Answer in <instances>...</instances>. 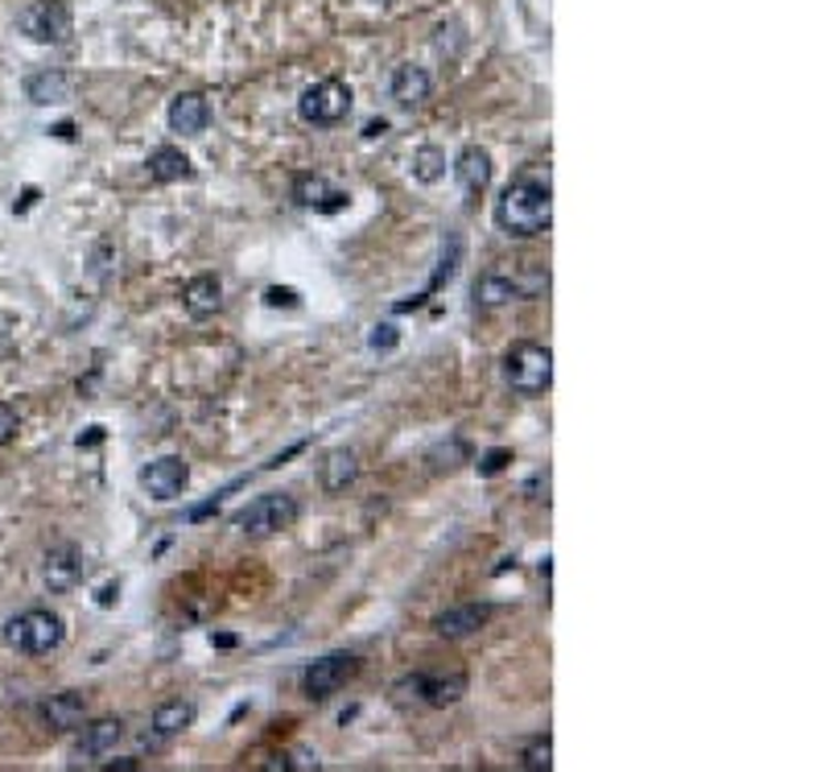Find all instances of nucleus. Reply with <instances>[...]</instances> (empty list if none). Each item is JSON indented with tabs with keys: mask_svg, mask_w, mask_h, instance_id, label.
I'll use <instances>...</instances> for the list:
<instances>
[{
	"mask_svg": "<svg viewBox=\"0 0 825 772\" xmlns=\"http://www.w3.org/2000/svg\"><path fill=\"white\" fill-rule=\"evenodd\" d=\"M495 224L504 236H516V240H533L549 231L553 224V190H549V178H516L507 182L504 194L495 199Z\"/></svg>",
	"mask_w": 825,
	"mask_h": 772,
	"instance_id": "f257e3e1",
	"label": "nucleus"
},
{
	"mask_svg": "<svg viewBox=\"0 0 825 772\" xmlns=\"http://www.w3.org/2000/svg\"><path fill=\"white\" fill-rule=\"evenodd\" d=\"M67 641V620L50 607H29L4 623V644L25 657H50Z\"/></svg>",
	"mask_w": 825,
	"mask_h": 772,
	"instance_id": "f03ea898",
	"label": "nucleus"
},
{
	"mask_svg": "<svg viewBox=\"0 0 825 772\" xmlns=\"http://www.w3.org/2000/svg\"><path fill=\"white\" fill-rule=\"evenodd\" d=\"M504 380L512 393L541 396L553 384V352L545 343H516L504 356Z\"/></svg>",
	"mask_w": 825,
	"mask_h": 772,
	"instance_id": "7ed1b4c3",
	"label": "nucleus"
},
{
	"mask_svg": "<svg viewBox=\"0 0 825 772\" xmlns=\"http://www.w3.org/2000/svg\"><path fill=\"white\" fill-rule=\"evenodd\" d=\"M301 504L289 491H264L256 500H248L244 509L231 516V525L248 533V537H268V533H282L298 521Z\"/></svg>",
	"mask_w": 825,
	"mask_h": 772,
	"instance_id": "20e7f679",
	"label": "nucleus"
},
{
	"mask_svg": "<svg viewBox=\"0 0 825 772\" xmlns=\"http://www.w3.org/2000/svg\"><path fill=\"white\" fill-rule=\"evenodd\" d=\"M298 116L314 129H335L351 116V87L343 79H319L298 99Z\"/></svg>",
	"mask_w": 825,
	"mask_h": 772,
	"instance_id": "39448f33",
	"label": "nucleus"
},
{
	"mask_svg": "<svg viewBox=\"0 0 825 772\" xmlns=\"http://www.w3.org/2000/svg\"><path fill=\"white\" fill-rule=\"evenodd\" d=\"M17 29L38 46H62L75 29L67 0H29L17 13Z\"/></svg>",
	"mask_w": 825,
	"mask_h": 772,
	"instance_id": "423d86ee",
	"label": "nucleus"
},
{
	"mask_svg": "<svg viewBox=\"0 0 825 772\" xmlns=\"http://www.w3.org/2000/svg\"><path fill=\"white\" fill-rule=\"evenodd\" d=\"M400 690H412L417 702L442 711V706H454L458 698L467 694V674H463V669H426V674H412V678L400 681L396 694H400Z\"/></svg>",
	"mask_w": 825,
	"mask_h": 772,
	"instance_id": "0eeeda50",
	"label": "nucleus"
},
{
	"mask_svg": "<svg viewBox=\"0 0 825 772\" xmlns=\"http://www.w3.org/2000/svg\"><path fill=\"white\" fill-rule=\"evenodd\" d=\"M356 669H359L356 653H331V657L306 665V674H301V690H306V698H314V702H326V698L338 694L347 681L356 678Z\"/></svg>",
	"mask_w": 825,
	"mask_h": 772,
	"instance_id": "6e6552de",
	"label": "nucleus"
},
{
	"mask_svg": "<svg viewBox=\"0 0 825 772\" xmlns=\"http://www.w3.org/2000/svg\"><path fill=\"white\" fill-rule=\"evenodd\" d=\"M190 484V467L187 459H178V454H166V459H153L150 467H141V488L150 491L153 500H178L182 491H187Z\"/></svg>",
	"mask_w": 825,
	"mask_h": 772,
	"instance_id": "1a4fd4ad",
	"label": "nucleus"
},
{
	"mask_svg": "<svg viewBox=\"0 0 825 772\" xmlns=\"http://www.w3.org/2000/svg\"><path fill=\"white\" fill-rule=\"evenodd\" d=\"M83 574H87V562H83V549L75 546H55L46 554V562H41V583H46V591H55V595L75 591V586L83 583Z\"/></svg>",
	"mask_w": 825,
	"mask_h": 772,
	"instance_id": "9d476101",
	"label": "nucleus"
},
{
	"mask_svg": "<svg viewBox=\"0 0 825 772\" xmlns=\"http://www.w3.org/2000/svg\"><path fill=\"white\" fill-rule=\"evenodd\" d=\"M190 723H194V702H187V698H169V702H162V706L153 711L145 744H150V748H166L169 739H178Z\"/></svg>",
	"mask_w": 825,
	"mask_h": 772,
	"instance_id": "9b49d317",
	"label": "nucleus"
},
{
	"mask_svg": "<svg viewBox=\"0 0 825 772\" xmlns=\"http://www.w3.org/2000/svg\"><path fill=\"white\" fill-rule=\"evenodd\" d=\"M120 739H124V723H120V718H95V723H87L83 735H79L75 760L79 764H99L104 756L116 752Z\"/></svg>",
	"mask_w": 825,
	"mask_h": 772,
	"instance_id": "f8f14e48",
	"label": "nucleus"
},
{
	"mask_svg": "<svg viewBox=\"0 0 825 772\" xmlns=\"http://www.w3.org/2000/svg\"><path fill=\"white\" fill-rule=\"evenodd\" d=\"M491 616H495L491 603H458V607H446V611L433 620V632L446 637V641H463V637H475Z\"/></svg>",
	"mask_w": 825,
	"mask_h": 772,
	"instance_id": "ddd939ff",
	"label": "nucleus"
},
{
	"mask_svg": "<svg viewBox=\"0 0 825 772\" xmlns=\"http://www.w3.org/2000/svg\"><path fill=\"white\" fill-rule=\"evenodd\" d=\"M289 199L298 203V207H310V211H343L347 207V194L343 190H335L322 174H298L294 178V187H289Z\"/></svg>",
	"mask_w": 825,
	"mask_h": 772,
	"instance_id": "4468645a",
	"label": "nucleus"
},
{
	"mask_svg": "<svg viewBox=\"0 0 825 772\" xmlns=\"http://www.w3.org/2000/svg\"><path fill=\"white\" fill-rule=\"evenodd\" d=\"M454 182L467 199H479L491 187V153L483 145H467L454 157Z\"/></svg>",
	"mask_w": 825,
	"mask_h": 772,
	"instance_id": "2eb2a0df",
	"label": "nucleus"
},
{
	"mask_svg": "<svg viewBox=\"0 0 825 772\" xmlns=\"http://www.w3.org/2000/svg\"><path fill=\"white\" fill-rule=\"evenodd\" d=\"M541 282H521V277H512V273H500V269H488L479 282H475V306H504V301H516L525 298V294H533Z\"/></svg>",
	"mask_w": 825,
	"mask_h": 772,
	"instance_id": "dca6fc26",
	"label": "nucleus"
},
{
	"mask_svg": "<svg viewBox=\"0 0 825 772\" xmlns=\"http://www.w3.org/2000/svg\"><path fill=\"white\" fill-rule=\"evenodd\" d=\"M211 124V104L199 92H182L169 99V129L182 136H203Z\"/></svg>",
	"mask_w": 825,
	"mask_h": 772,
	"instance_id": "f3484780",
	"label": "nucleus"
},
{
	"mask_svg": "<svg viewBox=\"0 0 825 772\" xmlns=\"http://www.w3.org/2000/svg\"><path fill=\"white\" fill-rule=\"evenodd\" d=\"M433 92V79L426 67H412V62H405V67H396L393 79H388V95L396 99V108H421L426 99H430Z\"/></svg>",
	"mask_w": 825,
	"mask_h": 772,
	"instance_id": "a211bd4d",
	"label": "nucleus"
},
{
	"mask_svg": "<svg viewBox=\"0 0 825 772\" xmlns=\"http://www.w3.org/2000/svg\"><path fill=\"white\" fill-rule=\"evenodd\" d=\"M83 718H87V698L75 694V690H62V694H50L41 702V723L50 732H75Z\"/></svg>",
	"mask_w": 825,
	"mask_h": 772,
	"instance_id": "6ab92c4d",
	"label": "nucleus"
},
{
	"mask_svg": "<svg viewBox=\"0 0 825 772\" xmlns=\"http://www.w3.org/2000/svg\"><path fill=\"white\" fill-rule=\"evenodd\" d=\"M182 306H187L190 319H211V314L224 306V282H219L215 273H199V277L182 289Z\"/></svg>",
	"mask_w": 825,
	"mask_h": 772,
	"instance_id": "aec40b11",
	"label": "nucleus"
},
{
	"mask_svg": "<svg viewBox=\"0 0 825 772\" xmlns=\"http://www.w3.org/2000/svg\"><path fill=\"white\" fill-rule=\"evenodd\" d=\"M71 92H75V83H71L67 71H38V75L25 79V99H29V104H41V108L71 99Z\"/></svg>",
	"mask_w": 825,
	"mask_h": 772,
	"instance_id": "412c9836",
	"label": "nucleus"
},
{
	"mask_svg": "<svg viewBox=\"0 0 825 772\" xmlns=\"http://www.w3.org/2000/svg\"><path fill=\"white\" fill-rule=\"evenodd\" d=\"M150 178L153 182H182V178H190L194 174V166H190V157L178 145H157V150L150 153Z\"/></svg>",
	"mask_w": 825,
	"mask_h": 772,
	"instance_id": "4be33fe9",
	"label": "nucleus"
},
{
	"mask_svg": "<svg viewBox=\"0 0 825 772\" xmlns=\"http://www.w3.org/2000/svg\"><path fill=\"white\" fill-rule=\"evenodd\" d=\"M356 479H359V454L356 451H331V454H326V463H322V488L331 491V496L347 491Z\"/></svg>",
	"mask_w": 825,
	"mask_h": 772,
	"instance_id": "5701e85b",
	"label": "nucleus"
},
{
	"mask_svg": "<svg viewBox=\"0 0 825 772\" xmlns=\"http://www.w3.org/2000/svg\"><path fill=\"white\" fill-rule=\"evenodd\" d=\"M442 174H446V153L438 145H426V150L412 153V178L417 182H438Z\"/></svg>",
	"mask_w": 825,
	"mask_h": 772,
	"instance_id": "b1692460",
	"label": "nucleus"
},
{
	"mask_svg": "<svg viewBox=\"0 0 825 772\" xmlns=\"http://www.w3.org/2000/svg\"><path fill=\"white\" fill-rule=\"evenodd\" d=\"M521 769H525V772H549V769H553V739H549V735L528 739L525 752H521Z\"/></svg>",
	"mask_w": 825,
	"mask_h": 772,
	"instance_id": "393cba45",
	"label": "nucleus"
},
{
	"mask_svg": "<svg viewBox=\"0 0 825 772\" xmlns=\"http://www.w3.org/2000/svg\"><path fill=\"white\" fill-rule=\"evenodd\" d=\"M17 426H21V417L13 405H0V447H9L13 438H17Z\"/></svg>",
	"mask_w": 825,
	"mask_h": 772,
	"instance_id": "a878e982",
	"label": "nucleus"
},
{
	"mask_svg": "<svg viewBox=\"0 0 825 772\" xmlns=\"http://www.w3.org/2000/svg\"><path fill=\"white\" fill-rule=\"evenodd\" d=\"M512 463V451H488L483 463H479V475H500Z\"/></svg>",
	"mask_w": 825,
	"mask_h": 772,
	"instance_id": "bb28decb",
	"label": "nucleus"
},
{
	"mask_svg": "<svg viewBox=\"0 0 825 772\" xmlns=\"http://www.w3.org/2000/svg\"><path fill=\"white\" fill-rule=\"evenodd\" d=\"M372 347H375V352H393V347H396V326H388V322H384V326H375Z\"/></svg>",
	"mask_w": 825,
	"mask_h": 772,
	"instance_id": "cd10ccee",
	"label": "nucleus"
},
{
	"mask_svg": "<svg viewBox=\"0 0 825 772\" xmlns=\"http://www.w3.org/2000/svg\"><path fill=\"white\" fill-rule=\"evenodd\" d=\"M264 301H268V306H298V294H294V289H268Z\"/></svg>",
	"mask_w": 825,
	"mask_h": 772,
	"instance_id": "c85d7f7f",
	"label": "nucleus"
},
{
	"mask_svg": "<svg viewBox=\"0 0 825 772\" xmlns=\"http://www.w3.org/2000/svg\"><path fill=\"white\" fill-rule=\"evenodd\" d=\"M384 132H388V124H384V120H372V124L363 129V136H384Z\"/></svg>",
	"mask_w": 825,
	"mask_h": 772,
	"instance_id": "c756f323",
	"label": "nucleus"
}]
</instances>
